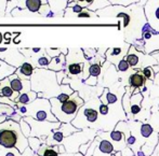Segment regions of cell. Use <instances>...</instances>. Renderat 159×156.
<instances>
[{
    "instance_id": "25",
    "label": "cell",
    "mask_w": 159,
    "mask_h": 156,
    "mask_svg": "<svg viewBox=\"0 0 159 156\" xmlns=\"http://www.w3.org/2000/svg\"><path fill=\"white\" fill-rule=\"evenodd\" d=\"M28 143H30V148L33 152L37 153L39 151V149L41 148V143L42 141L39 139V138H36V137H30L28 138Z\"/></svg>"
},
{
    "instance_id": "18",
    "label": "cell",
    "mask_w": 159,
    "mask_h": 156,
    "mask_svg": "<svg viewBox=\"0 0 159 156\" xmlns=\"http://www.w3.org/2000/svg\"><path fill=\"white\" fill-rule=\"evenodd\" d=\"M119 99H122V98H118L117 95L109 92L108 88H104L103 90V94L100 96V100L102 103L106 104V106H114L115 103L119 102Z\"/></svg>"
},
{
    "instance_id": "21",
    "label": "cell",
    "mask_w": 159,
    "mask_h": 156,
    "mask_svg": "<svg viewBox=\"0 0 159 156\" xmlns=\"http://www.w3.org/2000/svg\"><path fill=\"white\" fill-rule=\"evenodd\" d=\"M131 96L132 92L130 90V86H128L126 87V93L124 94V97L121 99V104L124 108V112L127 113L129 119H131Z\"/></svg>"
},
{
    "instance_id": "39",
    "label": "cell",
    "mask_w": 159,
    "mask_h": 156,
    "mask_svg": "<svg viewBox=\"0 0 159 156\" xmlns=\"http://www.w3.org/2000/svg\"><path fill=\"white\" fill-rule=\"evenodd\" d=\"M155 16H156V19H159V6H157V9L155 10Z\"/></svg>"
},
{
    "instance_id": "16",
    "label": "cell",
    "mask_w": 159,
    "mask_h": 156,
    "mask_svg": "<svg viewBox=\"0 0 159 156\" xmlns=\"http://www.w3.org/2000/svg\"><path fill=\"white\" fill-rule=\"evenodd\" d=\"M126 61L131 68H136L140 65V51L136 50L134 46H130L126 55Z\"/></svg>"
},
{
    "instance_id": "31",
    "label": "cell",
    "mask_w": 159,
    "mask_h": 156,
    "mask_svg": "<svg viewBox=\"0 0 159 156\" xmlns=\"http://www.w3.org/2000/svg\"><path fill=\"white\" fill-rule=\"evenodd\" d=\"M129 68H130V66H129V64H128V61H126V58L120 59L119 62L117 64V69L119 72H126Z\"/></svg>"
},
{
    "instance_id": "23",
    "label": "cell",
    "mask_w": 159,
    "mask_h": 156,
    "mask_svg": "<svg viewBox=\"0 0 159 156\" xmlns=\"http://www.w3.org/2000/svg\"><path fill=\"white\" fill-rule=\"evenodd\" d=\"M66 68L69 77H76V75H79L80 73L84 72V65L81 62H71V64L67 65Z\"/></svg>"
},
{
    "instance_id": "41",
    "label": "cell",
    "mask_w": 159,
    "mask_h": 156,
    "mask_svg": "<svg viewBox=\"0 0 159 156\" xmlns=\"http://www.w3.org/2000/svg\"><path fill=\"white\" fill-rule=\"evenodd\" d=\"M74 156H84V154H81V153L78 152V153H76V154L74 155Z\"/></svg>"
},
{
    "instance_id": "13",
    "label": "cell",
    "mask_w": 159,
    "mask_h": 156,
    "mask_svg": "<svg viewBox=\"0 0 159 156\" xmlns=\"http://www.w3.org/2000/svg\"><path fill=\"white\" fill-rule=\"evenodd\" d=\"M102 73V67L98 62H93L92 65H90V68H89V78L86 80L84 84L86 85L94 86L98 83V78Z\"/></svg>"
},
{
    "instance_id": "8",
    "label": "cell",
    "mask_w": 159,
    "mask_h": 156,
    "mask_svg": "<svg viewBox=\"0 0 159 156\" xmlns=\"http://www.w3.org/2000/svg\"><path fill=\"white\" fill-rule=\"evenodd\" d=\"M80 131V129L76 128L75 126H73L70 124H62V126L60 127V129L54 130L46 140V144L50 146H55L60 145V144H63V141L65 138L69 137L73 133H78Z\"/></svg>"
},
{
    "instance_id": "37",
    "label": "cell",
    "mask_w": 159,
    "mask_h": 156,
    "mask_svg": "<svg viewBox=\"0 0 159 156\" xmlns=\"http://www.w3.org/2000/svg\"><path fill=\"white\" fill-rule=\"evenodd\" d=\"M8 115H6V114H0V124H2V123H4L6 121H8Z\"/></svg>"
},
{
    "instance_id": "42",
    "label": "cell",
    "mask_w": 159,
    "mask_h": 156,
    "mask_svg": "<svg viewBox=\"0 0 159 156\" xmlns=\"http://www.w3.org/2000/svg\"><path fill=\"white\" fill-rule=\"evenodd\" d=\"M1 41H2V35H1V32H0V43H1Z\"/></svg>"
},
{
    "instance_id": "32",
    "label": "cell",
    "mask_w": 159,
    "mask_h": 156,
    "mask_svg": "<svg viewBox=\"0 0 159 156\" xmlns=\"http://www.w3.org/2000/svg\"><path fill=\"white\" fill-rule=\"evenodd\" d=\"M98 112H100L101 116H107L109 114V107L101 102L100 107H98Z\"/></svg>"
},
{
    "instance_id": "33",
    "label": "cell",
    "mask_w": 159,
    "mask_h": 156,
    "mask_svg": "<svg viewBox=\"0 0 159 156\" xmlns=\"http://www.w3.org/2000/svg\"><path fill=\"white\" fill-rule=\"evenodd\" d=\"M0 103L8 104V106L12 107V108L17 109L16 103H15L14 101H12V100H11V99H9V98H7V97H1V96H0Z\"/></svg>"
},
{
    "instance_id": "43",
    "label": "cell",
    "mask_w": 159,
    "mask_h": 156,
    "mask_svg": "<svg viewBox=\"0 0 159 156\" xmlns=\"http://www.w3.org/2000/svg\"><path fill=\"white\" fill-rule=\"evenodd\" d=\"M158 109H159V103H158Z\"/></svg>"
},
{
    "instance_id": "17",
    "label": "cell",
    "mask_w": 159,
    "mask_h": 156,
    "mask_svg": "<svg viewBox=\"0 0 159 156\" xmlns=\"http://www.w3.org/2000/svg\"><path fill=\"white\" fill-rule=\"evenodd\" d=\"M65 65H66V55L61 54L60 56L52 58L48 69L51 71H54V72H60V71L64 70Z\"/></svg>"
},
{
    "instance_id": "5",
    "label": "cell",
    "mask_w": 159,
    "mask_h": 156,
    "mask_svg": "<svg viewBox=\"0 0 159 156\" xmlns=\"http://www.w3.org/2000/svg\"><path fill=\"white\" fill-rule=\"evenodd\" d=\"M101 100L100 98H92L90 101L87 104H84L81 109L78 112L77 116L75 117L71 125L75 126L76 128L80 129H86V128H90V127H94V124H96V122L100 119V112H98V103H100Z\"/></svg>"
},
{
    "instance_id": "3",
    "label": "cell",
    "mask_w": 159,
    "mask_h": 156,
    "mask_svg": "<svg viewBox=\"0 0 159 156\" xmlns=\"http://www.w3.org/2000/svg\"><path fill=\"white\" fill-rule=\"evenodd\" d=\"M51 111L57 121L62 124H70L77 116L79 110L84 106V99L76 92L65 102H60L57 98L50 99Z\"/></svg>"
},
{
    "instance_id": "29",
    "label": "cell",
    "mask_w": 159,
    "mask_h": 156,
    "mask_svg": "<svg viewBox=\"0 0 159 156\" xmlns=\"http://www.w3.org/2000/svg\"><path fill=\"white\" fill-rule=\"evenodd\" d=\"M15 112V109L12 107L8 106V104L0 103V114H6V115H12Z\"/></svg>"
},
{
    "instance_id": "12",
    "label": "cell",
    "mask_w": 159,
    "mask_h": 156,
    "mask_svg": "<svg viewBox=\"0 0 159 156\" xmlns=\"http://www.w3.org/2000/svg\"><path fill=\"white\" fill-rule=\"evenodd\" d=\"M115 152L116 151L113 143L108 139H103L102 138V141H101L100 145L96 148L93 156H113Z\"/></svg>"
},
{
    "instance_id": "26",
    "label": "cell",
    "mask_w": 159,
    "mask_h": 156,
    "mask_svg": "<svg viewBox=\"0 0 159 156\" xmlns=\"http://www.w3.org/2000/svg\"><path fill=\"white\" fill-rule=\"evenodd\" d=\"M101 141H102V138H101L100 136H96L94 139H93V141H92V143H91L90 148H89L88 152H87V154L84 156H93V154H94V152L96 150V148L100 145Z\"/></svg>"
},
{
    "instance_id": "15",
    "label": "cell",
    "mask_w": 159,
    "mask_h": 156,
    "mask_svg": "<svg viewBox=\"0 0 159 156\" xmlns=\"http://www.w3.org/2000/svg\"><path fill=\"white\" fill-rule=\"evenodd\" d=\"M34 71H35V68L33 67V65H30V62L26 61L20 68H17L15 73H16L17 77L21 80H28V79H32Z\"/></svg>"
},
{
    "instance_id": "7",
    "label": "cell",
    "mask_w": 159,
    "mask_h": 156,
    "mask_svg": "<svg viewBox=\"0 0 159 156\" xmlns=\"http://www.w3.org/2000/svg\"><path fill=\"white\" fill-rule=\"evenodd\" d=\"M23 119L30 125V127H32L30 137L39 138L40 140H41L42 137H43L44 140H47V138H48L53 131L60 129V127L62 126L61 122H57V123L41 122V121H37V120L33 119V117H30V116H25V117H23Z\"/></svg>"
},
{
    "instance_id": "4",
    "label": "cell",
    "mask_w": 159,
    "mask_h": 156,
    "mask_svg": "<svg viewBox=\"0 0 159 156\" xmlns=\"http://www.w3.org/2000/svg\"><path fill=\"white\" fill-rule=\"evenodd\" d=\"M17 110H19L20 114L23 115L24 117L30 116L37 121L51 122V123L59 122L51 111V103L49 99L37 98L32 103L19 107Z\"/></svg>"
},
{
    "instance_id": "40",
    "label": "cell",
    "mask_w": 159,
    "mask_h": 156,
    "mask_svg": "<svg viewBox=\"0 0 159 156\" xmlns=\"http://www.w3.org/2000/svg\"><path fill=\"white\" fill-rule=\"evenodd\" d=\"M6 41L9 43V41H10V33H6Z\"/></svg>"
},
{
    "instance_id": "38",
    "label": "cell",
    "mask_w": 159,
    "mask_h": 156,
    "mask_svg": "<svg viewBox=\"0 0 159 156\" xmlns=\"http://www.w3.org/2000/svg\"><path fill=\"white\" fill-rule=\"evenodd\" d=\"M152 156H159V133H158V144L155 148V152L153 153V155Z\"/></svg>"
},
{
    "instance_id": "35",
    "label": "cell",
    "mask_w": 159,
    "mask_h": 156,
    "mask_svg": "<svg viewBox=\"0 0 159 156\" xmlns=\"http://www.w3.org/2000/svg\"><path fill=\"white\" fill-rule=\"evenodd\" d=\"M66 74L67 73L65 72V71H60V72H57V82H59L60 85H62V83H63L64 79L66 78Z\"/></svg>"
},
{
    "instance_id": "22",
    "label": "cell",
    "mask_w": 159,
    "mask_h": 156,
    "mask_svg": "<svg viewBox=\"0 0 159 156\" xmlns=\"http://www.w3.org/2000/svg\"><path fill=\"white\" fill-rule=\"evenodd\" d=\"M36 154L39 156H60L61 155L59 153V145L50 146L46 143L42 144L41 148L39 149V151H38Z\"/></svg>"
},
{
    "instance_id": "6",
    "label": "cell",
    "mask_w": 159,
    "mask_h": 156,
    "mask_svg": "<svg viewBox=\"0 0 159 156\" xmlns=\"http://www.w3.org/2000/svg\"><path fill=\"white\" fill-rule=\"evenodd\" d=\"M96 133H98V131H96L95 129L86 128V129H82V130L78 131V133H73V135L69 136V137L65 138L63 141V145L65 146V149H66V152L75 153V154L78 153L79 152L80 145L87 143V142H84L86 140L92 141L96 136H98Z\"/></svg>"
},
{
    "instance_id": "27",
    "label": "cell",
    "mask_w": 159,
    "mask_h": 156,
    "mask_svg": "<svg viewBox=\"0 0 159 156\" xmlns=\"http://www.w3.org/2000/svg\"><path fill=\"white\" fill-rule=\"evenodd\" d=\"M20 126H21V130L23 133V135L28 139L30 137V133H32V127H30V125L24 119H22L21 122H20Z\"/></svg>"
},
{
    "instance_id": "30",
    "label": "cell",
    "mask_w": 159,
    "mask_h": 156,
    "mask_svg": "<svg viewBox=\"0 0 159 156\" xmlns=\"http://www.w3.org/2000/svg\"><path fill=\"white\" fill-rule=\"evenodd\" d=\"M46 52L51 58H55V57L60 56L61 54H63V48H47Z\"/></svg>"
},
{
    "instance_id": "28",
    "label": "cell",
    "mask_w": 159,
    "mask_h": 156,
    "mask_svg": "<svg viewBox=\"0 0 159 156\" xmlns=\"http://www.w3.org/2000/svg\"><path fill=\"white\" fill-rule=\"evenodd\" d=\"M144 77L146 78V80L149 81H155V77H156V72L154 71L153 67H145L142 70Z\"/></svg>"
},
{
    "instance_id": "11",
    "label": "cell",
    "mask_w": 159,
    "mask_h": 156,
    "mask_svg": "<svg viewBox=\"0 0 159 156\" xmlns=\"http://www.w3.org/2000/svg\"><path fill=\"white\" fill-rule=\"evenodd\" d=\"M108 137H109V141H113V145L115 148V151L118 152L120 151L122 148H125L127 144V139H126V135H125L122 131L117 130V129H114L113 131L108 133ZM107 139V138H106Z\"/></svg>"
},
{
    "instance_id": "34",
    "label": "cell",
    "mask_w": 159,
    "mask_h": 156,
    "mask_svg": "<svg viewBox=\"0 0 159 156\" xmlns=\"http://www.w3.org/2000/svg\"><path fill=\"white\" fill-rule=\"evenodd\" d=\"M92 141H93V140H92ZM92 141H89V142H87V143H84V144H82V145H80L79 153H81V154L86 155L87 152H88V150H89V148H90L91 143H92Z\"/></svg>"
},
{
    "instance_id": "14",
    "label": "cell",
    "mask_w": 159,
    "mask_h": 156,
    "mask_svg": "<svg viewBox=\"0 0 159 156\" xmlns=\"http://www.w3.org/2000/svg\"><path fill=\"white\" fill-rule=\"evenodd\" d=\"M143 95L139 91H134L131 96V115H138L141 113L143 107Z\"/></svg>"
},
{
    "instance_id": "10",
    "label": "cell",
    "mask_w": 159,
    "mask_h": 156,
    "mask_svg": "<svg viewBox=\"0 0 159 156\" xmlns=\"http://www.w3.org/2000/svg\"><path fill=\"white\" fill-rule=\"evenodd\" d=\"M129 86H130V90H131L132 94H133L134 90L135 88H140V87H143L146 83V78L144 77L143 74L142 70H134L133 73H131L129 77Z\"/></svg>"
},
{
    "instance_id": "20",
    "label": "cell",
    "mask_w": 159,
    "mask_h": 156,
    "mask_svg": "<svg viewBox=\"0 0 159 156\" xmlns=\"http://www.w3.org/2000/svg\"><path fill=\"white\" fill-rule=\"evenodd\" d=\"M16 70H17V68L11 66V65L7 64L6 61L0 59V81L10 78L11 75H13L16 72Z\"/></svg>"
},
{
    "instance_id": "24",
    "label": "cell",
    "mask_w": 159,
    "mask_h": 156,
    "mask_svg": "<svg viewBox=\"0 0 159 156\" xmlns=\"http://www.w3.org/2000/svg\"><path fill=\"white\" fill-rule=\"evenodd\" d=\"M42 3H43V2L40 1V0H27V1H25V6H27L30 12H32V13L40 11V8L42 6Z\"/></svg>"
},
{
    "instance_id": "1",
    "label": "cell",
    "mask_w": 159,
    "mask_h": 156,
    "mask_svg": "<svg viewBox=\"0 0 159 156\" xmlns=\"http://www.w3.org/2000/svg\"><path fill=\"white\" fill-rule=\"evenodd\" d=\"M32 91L38 94V98L52 99L62 93V87L57 79V72L49 69H35L30 79Z\"/></svg>"
},
{
    "instance_id": "9",
    "label": "cell",
    "mask_w": 159,
    "mask_h": 156,
    "mask_svg": "<svg viewBox=\"0 0 159 156\" xmlns=\"http://www.w3.org/2000/svg\"><path fill=\"white\" fill-rule=\"evenodd\" d=\"M0 59L6 61L7 64L20 68L25 61V57L21 54L19 50L15 48H0Z\"/></svg>"
},
{
    "instance_id": "36",
    "label": "cell",
    "mask_w": 159,
    "mask_h": 156,
    "mask_svg": "<svg viewBox=\"0 0 159 156\" xmlns=\"http://www.w3.org/2000/svg\"><path fill=\"white\" fill-rule=\"evenodd\" d=\"M92 13H94V12H92V11H88V10L84 9L81 13H79V14L77 15V16L78 17H90V16H92Z\"/></svg>"
},
{
    "instance_id": "2",
    "label": "cell",
    "mask_w": 159,
    "mask_h": 156,
    "mask_svg": "<svg viewBox=\"0 0 159 156\" xmlns=\"http://www.w3.org/2000/svg\"><path fill=\"white\" fill-rule=\"evenodd\" d=\"M0 145L7 149H16L21 154L28 149V139L23 135L20 123L9 119L0 124Z\"/></svg>"
},
{
    "instance_id": "19",
    "label": "cell",
    "mask_w": 159,
    "mask_h": 156,
    "mask_svg": "<svg viewBox=\"0 0 159 156\" xmlns=\"http://www.w3.org/2000/svg\"><path fill=\"white\" fill-rule=\"evenodd\" d=\"M38 98V94L35 93L34 91L30 93H25V94H21V95L19 96V98H17L16 100H15V103H16L17 108L19 107H22V106H25V104H30L32 103V102L35 101L36 99Z\"/></svg>"
}]
</instances>
